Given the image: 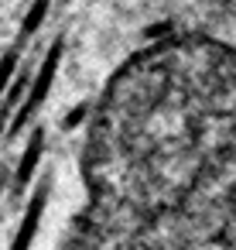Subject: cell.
Returning a JSON list of instances; mask_svg holds the SVG:
<instances>
[{
  "instance_id": "obj_1",
  "label": "cell",
  "mask_w": 236,
  "mask_h": 250,
  "mask_svg": "<svg viewBox=\"0 0 236 250\" xmlns=\"http://www.w3.org/2000/svg\"><path fill=\"white\" fill-rule=\"evenodd\" d=\"M69 250H236V48L181 35L106 89Z\"/></svg>"
}]
</instances>
